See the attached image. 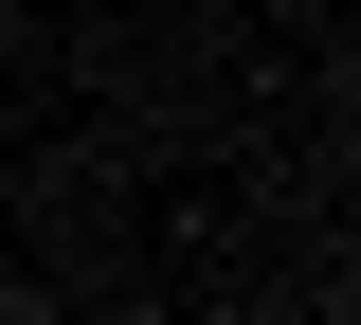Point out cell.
I'll list each match as a JSON object with an SVG mask.
<instances>
[{
  "instance_id": "obj_1",
  "label": "cell",
  "mask_w": 361,
  "mask_h": 325,
  "mask_svg": "<svg viewBox=\"0 0 361 325\" xmlns=\"http://www.w3.org/2000/svg\"><path fill=\"white\" fill-rule=\"evenodd\" d=\"M0 325H37V307H18V289H0Z\"/></svg>"
}]
</instances>
